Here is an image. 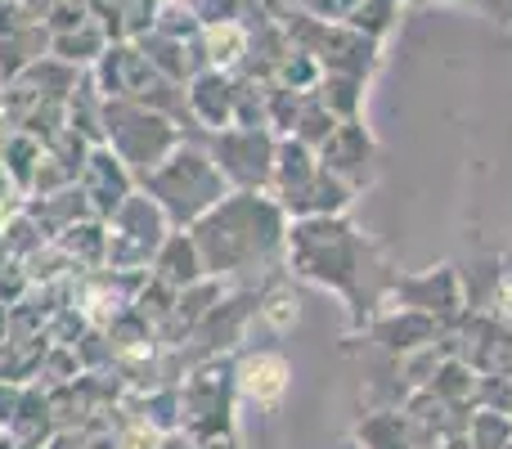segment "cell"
Instances as JSON below:
<instances>
[{
    "label": "cell",
    "mask_w": 512,
    "mask_h": 449,
    "mask_svg": "<svg viewBox=\"0 0 512 449\" xmlns=\"http://www.w3.org/2000/svg\"><path fill=\"white\" fill-rule=\"evenodd\" d=\"M162 207L149 194H131L108 216V270H140L162 247Z\"/></svg>",
    "instance_id": "1"
},
{
    "label": "cell",
    "mask_w": 512,
    "mask_h": 449,
    "mask_svg": "<svg viewBox=\"0 0 512 449\" xmlns=\"http://www.w3.org/2000/svg\"><path fill=\"white\" fill-rule=\"evenodd\" d=\"M104 144L131 171H144V176H149V171L162 162V153L171 149V131L158 122V117H144V113H135V108L108 104L104 108Z\"/></svg>",
    "instance_id": "2"
},
{
    "label": "cell",
    "mask_w": 512,
    "mask_h": 449,
    "mask_svg": "<svg viewBox=\"0 0 512 449\" xmlns=\"http://www.w3.org/2000/svg\"><path fill=\"white\" fill-rule=\"evenodd\" d=\"M77 185H81V194H86V203H90V216L108 221V216L131 198V167H126L108 144H95L90 158H86V167H81Z\"/></svg>",
    "instance_id": "3"
},
{
    "label": "cell",
    "mask_w": 512,
    "mask_h": 449,
    "mask_svg": "<svg viewBox=\"0 0 512 449\" xmlns=\"http://www.w3.org/2000/svg\"><path fill=\"white\" fill-rule=\"evenodd\" d=\"M41 153L45 144L36 140V135L18 131V126H9V131H0V162H5L9 180H14L18 194H32V180H36V167H41Z\"/></svg>",
    "instance_id": "4"
},
{
    "label": "cell",
    "mask_w": 512,
    "mask_h": 449,
    "mask_svg": "<svg viewBox=\"0 0 512 449\" xmlns=\"http://www.w3.org/2000/svg\"><path fill=\"white\" fill-rule=\"evenodd\" d=\"M122 274H126V270H108V265H104V274H95V279L86 283V292H81V315H86L95 328H108L117 315H122L126 301H131V292H135V288L117 292Z\"/></svg>",
    "instance_id": "5"
},
{
    "label": "cell",
    "mask_w": 512,
    "mask_h": 449,
    "mask_svg": "<svg viewBox=\"0 0 512 449\" xmlns=\"http://www.w3.org/2000/svg\"><path fill=\"white\" fill-rule=\"evenodd\" d=\"M59 252L68 256L72 265H104L108 256V221L99 216H81L77 225H68L63 234H54Z\"/></svg>",
    "instance_id": "6"
},
{
    "label": "cell",
    "mask_w": 512,
    "mask_h": 449,
    "mask_svg": "<svg viewBox=\"0 0 512 449\" xmlns=\"http://www.w3.org/2000/svg\"><path fill=\"white\" fill-rule=\"evenodd\" d=\"M239 387L256 405H274L283 396V387H288V364L274 360V355H256L239 369Z\"/></svg>",
    "instance_id": "7"
},
{
    "label": "cell",
    "mask_w": 512,
    "mask_h": 449,
    "mask_svg": "<svg viewBox=\"0 0 512 449\" xmlns=\"http://www.w3.org/2000/svg\"><path fill=\"white\" fill-rule=\"evenodd\" d=\"M207 45H212V59H216V63H234V59H239V45H243V36L234 32V27H212V36H207Z\"/></svg>",
    "instance_id": "8"
},
{
    "label": "cell",
    "mask_w": 512,
    "mask_h": 449,
    "mask_svg": "<svg viewBox=\"0 0 512 449\" xmlns=\"http://www.w3.org/2000/svg\"><path fill=\"white\" fill-rule=\"evenodd\" d=\"M5 221H9V216H5V207H0V229H5Z\"/></svg>",
    "instance_id": "9"
}]
</instances>
